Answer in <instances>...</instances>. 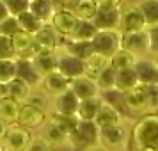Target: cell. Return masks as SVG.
<instances>
[{
  "instance_id": "8fae6325",
  "label": "cell",
  "mask_w": 158,
  "mask_h": 151,
  "mask_svg": "<svg viewBox=\"0 0 158 151\" xmlns=\"http://www.w3.org/2000/svg\"><path fill=\"white\" fill-rule=\"evenodd\" d=\"M39 137L50 146L52 149H53V148H64V146H69V144H71L69 135H68L60 126H57L52 119H48V121L41 126V135Z\"/></svg>"
},
{
  "instance_id": "cb8c5ba5",
  "label": "cell",
  "mask_w": 158,
  "mask_h": 151,
  "mask_svg": "<svg viewBox=\"0 0 158 151\" xmlns=\"http://www.w3.org/2000/svg\"><path fill=\"white\" fill-rule=\"evenodd\" d=\"M29 11H32L43 23H50L52 16L57 11V2L55 0H30Z\"/></svg>"
},
{
  "instance_id": "277c9868",
  "label": "cell",
  "mask_w": 158,
  "mask_h": 151,
  "mask_svg": "<svg viewBox=\"0 0 158 151\" xmlns=\"http://www.w3.org/2000/svg\"><path fill=\"white\" fill-rule=\"evenodd\" d=\"M91 43L96 53L110 59L121 48V30H98Z\"/></svg>"
},
{
  "instance_id": "836d02e7",
  "label": "cell",
  "mask_w": 158,
  "mask_h": 151,
  "mask_svg": "<svg viewBox=\"0 0 158 151\" xmlns=\"http://www.w3.org/2000/svg\"><path fill=\"white\" fill-rule=\"evenodd\" d=\"M137 59L139 57H135L133 53H130L128 50L119 48L112 57L108 59V62H110V66L115 68V69H124V68H133L135 62H137Z\"/></svg>"
},
{
  "instance_id": "7dc6e473",
  "label": "cell",
  "mask_w": 158,
  "mask_h": 151,
  "mask_svg": "<svg viewBox=\"0 0 158 151\" xmlns=\"http://www.w3.org/2000/svg\"><path fill=\"white\" fill-rule=\"evenodd\" d=\"M84 151H110V149H107L105 146H101V144H91V146H85V149Z\"/></svg>"
},
{
  "instance_id": "9a60e30c",
  "label": "cell",
  "mask_w": 158,
  "mask_h": 151,
  "mask_svg": "<svg viewBox=\"0 0 158 151\" xmlns=\"http://www.w3.org/2000/svg\"><path fill=\"white\" fill-rule=\"evenodd\" d=\"M94 124L98 128H103V126H114V124H123V114L121 110L112 105L110 101L103 100L101 98V105L98 108V114L94 117Z\"/></svg>"
},
{
  "instance_id": "7bdbcfd3",
  "label": "cell",
  "mask_w": 158,
  "mask_h": 151,
  "mask_svg": "<svg viewBox=\"0 0 158 151\" xmlns=\"http://www.w3.org/2000/svg\"><path fill=\"white\" fill-rule=\"evenodd\" d=\"M148 36H149V53L158 55V25L148 27Z\"/></svg>"
},
{
  "instance_id": "8d00e7d4",
  "label": "cell",
  "mask_w": 158,
  "mask_h": 151,
  "mask_svg": "<svg viewBox=\"0 0 158 151\" xmlns=\"http://www.w3.org/2000/svg\"><path fill=\"white\" fill-rule=\"evenodd\" d=\"M139 7L144 15L146 27L158 25V0H142L139 4Z\"/></svg>"
},
{
  "instance_id": "d6986e66",
  "label": "cell",
  "mask_w": 158,
  "mask_h": 151,
  "mask_svg": "<svg viewBox=\"0 0 158 151\" xmlns=\"http://www.w3.org/2000/svg\"><path fill=\"white\" fill-rule=\"evenodd\" d=\"M16 77L22 78L25 84H29L30 89H37L41 86L43 77L36 71L30 59H18L16 57Z\"/></svg>"
},
{
  "instance_id": "f6af8a7d",
  "label": "cell",
  "mask_w": 158,
  "mask_h": 151,
  "mask_svg": "<svg viewBox=\"0 0 158 151\" xmlns=\"http://www.w3.org/2000/svg\"><path fill=\"white\" fill-rule=\"evenodd\" d=\"M98 7L105 9H121L123 7V0H96Z\"/></svg>"
},
{
  "instance_id": "74e56055",
  "label": "cell",
  "mask_w": 158,
  "mask_h": 151,
  "mask_svg": "<svg viewBox=\"0 0 158 151\" xmlns=\"http://www.w3.org/2000/svg\"><path fill=\"white\" fill-rule=\"evenodd\" d=\"M16 77V59H0V84H7Z\"/></svg>"
},
{
  "instance_id": "7a4b0ae2",
  "label": "cell",
  "mask_w": 158,
  "mask_h": 151,
  "mask_svg": "<svg viewBox=\"0 0 158 151\" xmlns=\"http://www.w3.org/2000/svg\"><path fill=\"white\" fill-rule=\"evenodd\" d=\"M32 130L25 128L22 124H7V130L4 137L0 139V148L2 151H25L29 142L32 141Z\"/></svg>"
},
{
  "instance_id": "44dd1931",
  "label": "cell",
  "mask_w": 158,
  "mask_h": 151,
  "mask_svg": "<svg viewBox=\"0 0 158 151\" xmlns=\"http://www.w3.org/2000/svg\"><path fill=\"white\" fill-rule=\"evenodd\" d=\"M59 50L69 53L73 57L80 59V61H85L87 57H91L94 53V48H93V43L91 41H77V39H64Z\"/></svg>"
},
{
  "instance_id": "ffe728a7",
  "label": "cell",
  "mask_w": 158,
  "mask_h": 151,
  "mask_svg": "<svg viewBox=\"0 0 158 151\" xmlns=\"http://www.w3.org/2000/svg\"><path fill=\"white\" fill-rule=\"evenodd\" d=\"M34 39H36L37 46H39L41 50L55 52V50H59V46H60V36L53 30V27H52L50 23H44L43 27L34 34Z\"/></svg>"
},
{
  "instance_id": "30bf717a",
  "label": "cell",
  "mask_w": 158,
  "mask_h": 151,
  "mask_svg": "<svg viewBox=\"0 0 158 151\" xmlns=\"http://www.w3.org/2000/svg\"><path fill=\"white\" fill-rule=\"evenodd\" d=\"M77 23H78V18L73 15L69 9H57L55 15L52 16V20H50V25L60 36V39H68L71 36L75 27H77Z\"/></svg>"
},
{
  "instance_id": "1f68e13d",
  "label": "cell",
  "mask_w": 158,
  "mask_h": 151,
  "mask_svg": "<svg viewBox=\"0 0 158 151\" xmlns=\"http://www.w3.org/2000/svg\"><path fill=\"white\" fill-rule=\"evenodd\" d=\"M96 25L93 23V20H78L77 27L73 30V34L68 39H77V41H93V37L96 36Z\"/></svg>"
},
{
  "instance_id": "f1b7e54d",
  "label": "cell",
  "mask_w": 158,
  "mask_h": 151,
  "mask_svg": "<svg viewBox=\"0 0 158 151\" xmlns=\"http://www.w3.org/2000/svg\"><path fill=\"white\" fill-rule=\"evenodd\" d=\"M29 93H30V86L25 84V82H23L22 78H18V77H15L13 80H9L7 84H6V96L13 98V100H16V101H20V103H23V101L27 100Z\"/></svg>"
},
{
  "instance_id": "ac0fdd59",
  "label": "cell",
  "mask_w": 158,
  "mask_h": 151,
  "mask_svg": "<svg viewBox=\"0 0 158 151\" xmlns=\"http://www.w3.org/2000/svg\"><path fill=\"white\" fill-rule=\"evenodd\" d=\"M39 89L44 91L48 96H57V94L64 93L66 89H69V78H66L62 73H59L55 69V71H52L43 77Z\"/></svg>"
},
{
  "instance_id": "ab89813d",
  "label": "cell",
  "mask_w": 158,
  "mask_h": 151,
  "mask_svg": "<svg viewBox=\"0 0 158 151\" xmlns=\"http://www.w3.org/2000/svg\"><path fill=\"white\" fill-rule=\"evenodd\" d=\"M11 16H18L20 13L29 9V0H4Z\"/></svg>"
},
{
  "instance_id": "ba28073f",
  "label": "cell",
  "mask_w": 158,
  "mask_h": 151,
  "mask_svg": "<svg viewBox=\"0 0 158 151\" xmlns=\"http://www.w3.org/2000/svg\"><path fill=\"white\" fill-rule=\"evenodd\" d=\"M48 121V112L39 107H34L30 103H22L20 114H18V124H22L29 130H37L41 128L44 123Z\"/></svg>"
},
{
  "instance_id": "5bb4252c",
  "label": "cell",
  "mask_w": 158,
  "mask_h": 151,
  "mask_svg": "<svg viewBox=\"0 0 158 151\" xmlns=\"http://www.w3.org/2000/svg\"><path fill=\"white\" fill-rule=\"evenodd\" d=\"M57 71L62 73L66 78L73 80L84 75V61L73 57L62 50H57Z\"/></svg>"
},
{
  "instance_id": "9c48e42d",
  "label": "cell",
  "mask_w": 158,
  "mask_h": 151,
  "mask_svg": "<svg viewBox=\"0 0 158 151\" xmlns=\"http://www.w3.org/2000/svg\"><path fill=\"white\" fill-rule=\"evenodd\" d=\"M146 27V20L139 4H131L126 7H121V18H119V30L121 32H133V30H142Z\"/></svg>"
},
{
  "instance_id": "f546056e",
  "label": "cell",
  "mask_w": 158,
  "mask_h": 151,
  "mask_svg": "<svg viewBox=\"0 0 158 151\" xmlns=\"http://www.w3.org/2000/svg\"><path fill=\"white\" fill-rule=\"evenodd\" d=\"M139 84L133 68H124V69H117L115 73V91L117 93H124L131 87H135Z\"/></svg>"
},
{
  "instance_id": "60d3db41",
  "label": "cell",
  "mask_w": 158,
  "mask_h": 151,
  "mask_svg": "<svg viewBox=\"0 0 158 151\" xmlns=\"http://www.w3.org/2000/svg\"><path fill=\"white\" fill-rule=\"evenodd\" d=\"M148 94V108L149 112H158V84L153 86H144Z\"/></svg>"
},
{
  "instance_id": "e575fe53",
  "label": "cell",
  "mask_w": 158,
  "mask_h": 151,
  "mask_svg": "<svg viewBox=\"0 0 158 151\" xmlns=\"http://www.w3.org/2000/svg\"><path fill=\"white\" fill-rule=\"evenodd\" d=\"M115 73H117V69L108 64L107 68L96 77V84H98L101 93H108V91H114L115 89Z\"/></svg>"
},
{
  "instance_id": "f35d334b",
  "label": "cell",
  "mask_w": 158,
  "mask_h": 151,
  "mask_svg": "<svg viewBox=\"0 0 158 151\" xmlns=\"http://www.w3.org/2000/svg\"><path fill=\"white\" fill-rule=\"evenodd\" d=\"M0 59H16L11 36H6V34H0Z\"/></svg>"
},
{
  "instance_id": "7402d4cb",
  "label": "cell",
  "mask_w": 158,
  "mask_h": 151,
  "mask_svg": "<svg viewBox=\"0 0 158 151\" xmlns=\"http://www.w3.org/2000/svg\"><path fill=\"white\" fill-rule=\"evenodd\" d=\"M73 142H80L84 146L98 142V126L94 124V121H78V126L71 137V144Z\"/></svg>"
},
{
  "instance_id": "52a82bcc",
  "label": "cell",
  "mask_w": 158,
  "mask_h": 151,
  "mask_svg": "<svg viewBox=\"0 0 158 151\" xmlns=\"http://www.w3.org/2000/svg\"><path fill=\"white\" fill-rule=\"evenodd\" d=\"M11 43H13V50L18 59H32L36 53L41 52V48L37 46L34 34H29L25 30H16L11 36Z\"/></svg>"
},
{
  "instance_id": "4316f807",
  "label": "cell",
  "mask_w": 158,
  "mask_h": 151,
  "mask_svg": "<svg viewBox=\"0 0 158 151\" xmlns=\"http://www.w3.org/2000/svg\"><path fill=\"white\" fill-rule=\"evenodd\" d=\"M108 64H110V62H108V57L100 55V53L94 52L91 57H87L85 61H84V75H87V77H91V78L96 80V77H98Z\"/></svg>"
},
{
  "instance_id": "83f0119b",
  "label": "cell",
  "mask_w": 158,
  "mask_h": 151,
  "mask_svg": "<svg viewBox=\"0 0 158 151\" xmlns=\"http://www.w3.org/2000/svg\"><path fill=\"white\" fill-rule=\"evenodd\" d=\"M100 105H101V96L80 100L78 101V110H77V117H78L80 121H94Z\"/></svg>"
},
{
  "instance_id": "f907efd6",
  "label": "cell",
  "mask_w": 158,
  "mask_h": 151,
  "mask_svg": "<svg viewBox=\"0 0 158 151\" xmlns=\"http://www.w3.org/2000/svg\"><path fill=\"white\" fill-rule=\"evenodd\" d=\"M55 2H60V4H71L73 0H55Z\"/></svg>"
},
{
  "instance_id": "ee69618b",
  "label": "cell",
  "mask_w": 158,
  "mask_h": 151,
  "mask_svg": "<svg viewBox=\"0 0 158 151\" xmlns=\"http://www.w3.org/2000/svg\"><path fill=\"white\" fill-rule=\"evenodd\" d=\"M25 151H52V148L44 142L41 137H32V141L29 142Z\"/></svg>"
},
{
  "instance_id": "484cf974",
  "label": "cell",
  "mask_w": 158,
  "mask_h": 151,
  "mask_svg": "<svg viewBox=\"0 0 158 151\" xmlns=\"http://www.w3.org/2000/svg\"><path fill=\"white\" fill-rule=\"evenodd\" d=\"M69 11L78 20H93L98 11V4L96 0H73Z\"/></svg>"
},
{
  "instance_id": "d4e9b609",
  "label": "cell",
  "mask_w": 158,
  "mask_h": 151,
  "mask_svg": "<svg viewBox=\"0 0 158 151\" xmlns=\"http://www.w3.org/2000/svg\"><path fill=\"white\" fill-rule=\"evenodd\" d=\"M20 107H22V103L13 100V98H9V96L0 98V119L6 124H15L18 121Z\"/></svg>"
},
{
  "instance_id": "816d5d0a",
  "label": "cell",
  "mask_w": 158,
  "mask_h": 151,
  "mask_svg": "<svg viewBox=\"0 0 158 151\" xmlns=\"http://www.w3.org/2000/svg\"><path fill=\"white\" fill-rule=\"evenodd\" d=\"M155 62H156V66H158V55H156V59H155Z\"/></svg>"
},
{
  "instance_id": "db71d44e",
  "label": "cell",
  "mask_w": 158,
  "mask_h": 151,
  "mask_svg": "<svg viewBox=\"0 0 158 151\" xmlns=\"http://www.w3.org/2000/svg\"><path fill=\"white\" fill-rule=\"evenodd\" d=\"M29 2H30V0H29Z\"/></svg>"
},
{
  "instance_id": "d6a6232c",
  "label": "cell",
  "mask_w": 158,
  "mask_h": 151,
  "mask_svg": "<svg viewBox=\"0 0 158 151\" xmlns=\"http://www.w3.org/2000/svg\"><path fill=\"white\" fill-rule=\"evenodd\" d=\"M48 119H52L57 126H60L69 135V139L73 137L75 130L78 126V121H80L77 115H64V114H55V112H48Z\"/></svg>"
},
{
  "instance_id": "4dcf8cb0",
  "label": "cell",
  "mask_w": 158,
  "mask_h": 151,
  "mask_svg": "<svg viewBox=\"0 0 158 151\" xmlns=\"http://www.w3.org/2000/svg\"><path fill=\"white\" fill-rule=\"evenodd\" d=\"M16 22H18L20 30H25V32H29V34H36L37 30L44 25V23L41 22V20H39L32 11H29V9L16 16Z\"/></svg>"
},
{
  "instance_id": "7c38bea8",
  "label": "cell",
  "mask_w": 158,
  "mask_h": 151,
  "mask_svg": "<svg viewBox=\"0 0 158 151\" xmlns=\"http://www.w3.org/2000/svg\"><path fill=\"white\" fill-rule=\"evenodd\" d=\"M78 98L75 96L71 89H66L64 93L57 94V96H52V107L50 112L55 114H64V115H77L78 110Z\"/></svg>"
},
{
  "instance_id": "603a6c76",
  "label": "cell",
  "mask_w": 158,
  "mask_h": 151,
  "mask_svg": "<svg viewBox=\"0 0 158 151\" xmlns=\"http://www.w3.org/2000/svg\"><path fill=\"white\" fill-rule=\"evenodd\" d=\"M32 64L36 68V71L44 77L48 73L55 71L57 69V50L55 52H48V50H41L39 53H36L34 57L30 59Z\"/></svg>"
},
{
  "instance_id": "681fc988",
  "label": "cell",
  "mask_w": 158,
  "mask_h": 151,
  "mask_svg": "<svg viewBox=\"0 0 158 151\" xmlns=\"http://www.w3.org/2000/svg\"><path fill=\"white\" fill-rule=\"evenodd\" d=\"M135 151H158V149H153V148H139Z\"/></svg>"
},
{
  "instance_id": "3957f363",
  "label": "cell",
  "mask_w": 158,
  "mask_h": 151,
  "mask_svg": "<svg viewBox=\"0 0 158 151\" xmlns=\"http://www.w3.org/2000/svg\"><path fill=\"white\" fill-rule=\"evenodd\" d=\"M130 142V132L124 124L98 128V144L110 151H123Z\"/></svg>"
},
{
  "instance_id": "2e32d148",
  "label": "cell",
  "mask_w": 158,
  "mask_h": 151,
  "mask_svg": "<svg viewBox=\"0 0 158 151\" xmlns=\"http://www.w3.org/2000/svg\"><path fill=\"white\" fill-rule=\"evenodd\" d=\"M133 69H135L137 80H139L140 86H153V84H158V66H156L155 61L139 57L135 66H133Z\"/></svg>"
},
{
  "instance_id": "e0dca14e",
  "label": "cell",
  "mask_w": 158,
  "mask_h": 151,
  "mask_svg": "<svg viewBox=\"0 0 158 151\" xmlns=\"http://www.w3.org/2000/svg\"><path fill=\"white\" fill-rule=\"evenodd\" d=\"M119 18H121V9L98 7L93 23L98 30H119Z\"/></svg>"
},
{
  "instance_id": "6da1fadb",
  "label": "cell",
  "mask_w": 158,
  "mask_h": 151,
  "mask_svg": "<svg viewBox=\"0 0 158 151\" xmlns=\"http://www.w3.org/2000/svg\"><path fill=\"white\" fill-rule=\"evenodd\" d=\"M130 139L133 141L135 149L139 148L158 149V112H146L133 124Z\"/></svg>"
},
{
  "instance_id": "b9f144b4",
  "label": "cell",
  "mask_w": 158,
  "mask_h": 151,
  "mask_svg": "<svg viewBox=\"0 0 158 151\" xmlns=\"http://www.w3.org/2000/svg\"><path fill=\"white\" fill-rule=\"evenodd\" d=\"M16 30H20L18 22H16V16H9L4 22H0V34H6V36H13Z\"/></svg>"
},
{
  "instance_id": "f5cc1de1",
  "label": "cell",
  "mask_w": 158,
  "mask_h": 151,
  "mask_svg": "<svg viewBox=\"0 0 158 151\" xmlns=\"http://www.w3.org/2000/svg\"><path fill=\"white\" fill-rule=\"evenodd\" d=\"M0 151H2V148H0Z\"/></svg>"
},
{
  "instance_id": "4fadbf2b",
  "label": "cell",
  "mask_w": 158,
  "mask_h": 151,
  "mask_svg": "<svg viewBox=\"0 0 158 151\" xmlns=\"http://www.w3.org/2000/svg\"><path fill=\"white\" fill-rule=\"evenodd\" d=\"M69 89H71L75 96L78 100H87V98H98L101 96V91L96 80L87 77V75H80L77 78L69 80Z\"/></svg>"
},
{
  "instance_id": "5b68a950",
  "label": "cell",
  "mask_w": 158,
  "mask_h": 151,
  "mask_svg": "<svg viewBox=\"0 0 158 151\" xmlns=\"http://www.w3.org/2000/svg\"><path fill=\"white\" fill-rule=\"evenodd\" d=\"M121 48L128 50L135 57H142L146 53H149L148 29L133 30V32H121Z\"/></svg>"
},
{
  "instance_id": "c3c4849f",
  "label": "cell",
  "mask_w": 158,
  "mask_h": 151,
  "mask_svg": "<svg viewBox=\"0 0 158 151\" xmlns=\"http://www.w3.org/2000/svg\"><path fill=\"white\" fill-rule=\"evenodd\" d=\"M6 130H7V124H6V123H4L2 119H0V139L4 137V133H6Z\"/></svg>"
},
{
  "instance_id": "bcb514c9",
  "label": "cell",
  "mask_w": 158,
  "mask_h": 151,
  "mask_svg": "<svg viewBox=\"0 0 158 151\" xmlns=\"http://www.w3.org/2000/svg\"><path fill=\"white\" fill-rule=\"evenodd\" d=\"M9 11L7 7H6V4H4V0H0V22H4L6 18H9Z\"/></svg>"
},
{
  "instance_id": "d590c367",
  "label": "cell",
  "mask_w": 158,
  "mask_h": 151,
  "mask_svg": "<svg viewBox=\"0 0 158 151\" xmlns=\"http://www.w3.org/2000/svg\"><path fill=\"white\" fill-rule=\"evenodd\" d=\"M23 103H30V105H34V107H39L46 110V112H50V107H52V96L41 91L39 87L37 89H30L29 96H27V100L23 101Z\"/></svg>"
},
{
  "instance_id": "8992f818",
  "label": "cell",
  "mask_w": 158,
  "mask_h": 151,
  "mask_svg": "<svg viewBox=\"0 0 158 151\" xmlns=\"http://www.w3.org/2000/svg\"><path fill=\"white\" fill-rule=\"evenodd\" d=\"M121 103L130 114H146V112H149L146 87L140 86V84H137L135 87L121 93Z\"/></svg>"
}]
</instances>
